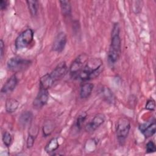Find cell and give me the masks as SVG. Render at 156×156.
Listing matches in <instances>:
<instances>
[{"label":"cell","mask_w":156,"mask_h":156,"mask_svg":"<svg viewBox=\"0 0 156 156\" xmlns=\"http://www.w3.org/2000/svg\"><path fill=\"white\" fill-rule=\"evenodd\" d=\"M103 62L99 58H90L86 62L77 79L87 81L96 78L102 71Z\"/></svg>","instance_id":"obj_1"},{"label":"cell","mask_w":156,"mask_h":156,"mask_svg":"<svg viewBox=\"0 0 156 156\" xmlns=\"http://www.w3.org/2000/svg\"><path fill=\"white\" fill-rule=\"evenodd\" d=\"M120 28L119 24H113L111 34V41L108 52L109 62L113 65L119 60L121 54V39L119 35Z\"/></svg>","instance_id":"obj_2"},{"label":"cell","mask_w":156,"mask_h":156,"mask_svg":"<svg viewBox=\"0 0 156 156\" xmlns=\"http://www.w3.org/2000/svg\"><path fill=\"white\" fill-rule=\"evenodd\" d=\"M130 120L126 117L120 118L116 124V134L118 141L121 145L124 144L130 130Z\"/></svg>","instance_id":"obj_3"},{"label":"cell","mask_w":156,"mask_h":156,"mask_svg":"<svg viewBox=\"0 0 156 156\" xmlns=\"http://www.w3.org/2000/svg\"><path fill=\"white\" fill-rule=\"evenodd\" d=\"M31 64V61L20 57H13L10 58L7 63V69L14 73L24 71L29 68Z\"/></svg>","instance_id":"obj_4"},{"label":"cell","mask_w":156,"mask_h":156,"mask_svg":"<svg viewBox=\"0 0 156 156\" xmlns=\"http://www.w3.org/2000/svg\"><path fill=\"white\" fill-rule=\"evenodd\" d=\"M34 32L31 29H27L21 32L16 37L15 46L17 50L27 48L33 41Z\"/></svg>","instance_id":"obj_5"},{"label":"cell","mask_w":156,"mask_h":156,"mask_svg":"<svg viewBox=\"0 0 156 156\" xmlns=\"http://www.w3.org/2000/svg\"><path fill=\"white\" fill-rule=\"evenodd\" d=\"M88 60V56L85 54H81L79 55L74 60L69 69V72L72 78H77L79 73L82 70Z\"/></svg>","instance_id":"obj_6"},{"label":"cell","mask_w":156,"mask_h":156,"mask_svg":"<svg viewBox=\"0 0 156 156\" xmlns=\"http://www.w3.org/2000/svg\"><path fill=\"white\" fill-rule=\"evenodd\" d=\"M139 130L143 134L145 138L152 136L156 131L155 119L154 118L143 123L139 126Z\"/></svg>","instance_id":"obj_7"},{"label":"cell","mask_w":156,"mask_h":156,"mask_svg":"<svg viewBox=\"0 0 156 156\" xmlns=\"http://www.w3.org/2000/svg\"><path fill=\"white\" fill-rule=\"evenodd\" d=\"M67 43V37L65 32H59L55 37L52 45V50L57 52H62Z\"/></svg>","instance_id":"obj_8"},{"label":"cell","mask_w":156,"mask_h":156,"mask_svg":"<svg viewBox=\"0 0 156 156\" xmlns=\"http://www.w3.org/2000/svg\"><path fill=\"white\" fill-rule=\"evenodd\" d=\"M49 100L48 90L40 88L37 95L33 102V106L35 108L39 109L44 106Z\"/></svg>","instance_id":"obj_9"},{"label":"cell","mask_w":156,"mask_h":156,"mask_svg":"<svg viewBox=\"0 0 156 156\" xmlns=\"http://www.w3.org/2000/svg\"><path fill=\"white\" fill-rule=\"evenodd\" d=\"M105 116L102 113L96 115L92 120L86 124L85 130L88 133H92L100 127L105 121Z\"/></svg>","instance_id":"obj_10"},{"label":"cell","mask_w":156,"mask_h":156,"mask_svg":"<svg viewBox=\"0 0 156 156\" xmlns=\"http://www.w3.org/2000/svg\"><path fill=\"white\" fill-rule=\"evenodd\" d=\"M68 72V67L65 62L58 63L55 68L49 73L55 82L62 79Z\"/></svg>","instance_id":"obj_11"},{"label":"cell","mask_w":156,"mask_h":156,"mask_svg":"<svg viewBox=\"0 0 156 156\" xmlns=\"http://www.w3.org/2000/svg\"><path fill=\"white\" fill-rule=\"evenodd\" d=\"M18 80L15 74L12 75L7 80V81L3 85L1 90V92L5 94L12 93L16 88L18 84Z\"/></svg>","instance_id":"obj_12"},{"label":"cell","mask_w":156,"mask_h":156,"mask_svg":"<svg viewBox=\"0 0 156 156\" xmlns=\"http://www.w3.org/2000/svg\"><path fill=\"white\" fill-rule=\"evenodd\" d=\"M55 82L51 77L49 73H47L40 79V88L48 90L51 88Z\"/></svg>","instance_id":"obj_13"},{"label":"cell","mask_w":156,"mask_h":156,"mask_svg":"<svg viewBox=\"0 0 156 156\" xmlns=\"http://www.w3.org/2000/svg\"><path fill=\"white\" fill-rule=\"evenodd\" d=\"M32 119V113L30 111H25L21 114L19 118V122L22 127H26L31 123Z\"/></svg>","instance_id":"obj_14"},{"label":"cell","mask_w":156,"mask_h":156,"mask_svg":"<svg viewBox=\"0 0 156 156\" xmlns=\"http://www.w3.org/2000/svg\"><path fill=\"white\" fill-rule=\"evenodd\" d=\"M94 88V85L91 83H85L83 84L80 90V97L82 99L88 98L91 94Z\"/></svg>","instance_id":"obj_15"},{"label":"cell","mask_w":156,"mask_h":156,"mask_svg":"<svg viewBox=\"0 0 156 156\" xmlns=\"http://www.w3.org/2000/svg\"><path fill=\"white\" fill-rule=\"evenodd\" d=\"M55 127V125L53 121L50 119L46 121L43 123V128H42L43 136L44 137H47L49 136L54 130Z\"/></svg>","instance_id":"obj_16"},{"label":"cell","mask_w":156,"mask_h":156,"mask_svg":"<svg viewBox=\"0 0 156 156\" xmlns=\"http://www.w3.org/2000/svg\"><path fill=\"white\" fill-rule=\"evenodd\" d=\"M19 102L14 98H9L5 102V110L9 113L15 112L18 108Z\"/></svg>","instance_id":"obj_17"},{"label":"cell","mask_w":156,"mask_h":156,"mask_svg":"<svg viewBox=\"0 0 156 156\" xmlns=\"http://www.w3.org/2000/svg\"><path fill=\"white\" fill-rule=\"evenodd\" d=\"M59 147V143L57 138L51 139L44 147V150L48 154H51Z\"/></svg>","instance_id":"obj_18"},{"label":"cell","mask_w":156,"mask_h":156,"mask_svg":"<svg viewBox=\"0 0 156 156\" xmlns=\"http://www.w3.org/2000/svg\"><path fill=\"white\" fill-rule=\"evenodd\" d=\"M60 8H61V12L62 15L64 16H69L71 15L72 12V8L71 2L69 1H59Z\"/></svg>","instance_id":"obj_19"},{"label":"cell","mask_w":156,"mask_h":156,"mask_svg":"<svg viewBox=\"0 0 156 156\" xmlns=\"http://www.w3.org/2000/svg\"><path fill=\"white\" fill-rule=\"evenodd\" d=\"M28 7L29 11L32 16H35L38 10V1L36 0H28L26 1Z\"/></svg>","instance_id":"obj_20"},{"label":"cell","mask_w":156,"mask_h":156,"mask_svg":"<svg viewBox=\"0 0 156 156\" xmlns=\"http://www.w3.org/2000/svg\"><path fill=\"white\" fill-rule=\"evenodd\" d=\"M102 94L104 98L108 103H114L115 98L112 91L108 87H104L102 88Z\"/></svg>","instance_id":"obj_21"},{"label":"cell","mask_w":156,"mask_h":156,"mask_svg":"<svg viewBox=\"0 0 156 156\" xmlns=\"http://www.w3.org/2000/svg\"><path fill=\"white\" fill-rule=\"evenodd\" d=\"M87 117V113L86 112H82L77 118L75 122V127L79 131L82 127V125L85 121Z\"/></svg>","instance_id":"obj_22"},{"label":"cell","mask_w":156,"mask_h":156,"mask_svg":"<svg viewBox=\"0 0 156 156\" xmlns=\"http://www.w3.org/2000/svg\"><path fill=\"white\" fill-rule=\"evenodd\" d=\"M2 140L3 141V143L6 147H9L12 142V136L10 132L5 131L2 134Z\"/></svg>","instance_id":"obj_23"},{"label":"cell","mask_w":156,"mask_h":156,"mask_svg":"<svg viewBox=\"0 0 156 156\" xmlns=\"http://www.w3.org/2000/svg\"><path fill=\"white\" fill-rule=\"evenodd\" d=\"M37 133L34 134V133H31L30 132L29 133V135L27 138V142H26L27 148H30L33 146L35 138L37 137Z\"/></svg>","instance_id":"obj_24"},{"label":"cell","mask_w":156,"mask_h":156,"mask_svg":"<svg viewBox=\"0 0 156 156\" xmlns=\"http://www.w3.org/2000/svg\"><path fill=\"white\" fill-rule=\"evenodd\" d=\"M146 152L148 154L153 153L156 151V147L155 143L152 141H149L146 145Z\"/></svg>","instance_id":"obj_25"},{"label":"cell","mask_w":156,"mask_h":156,"mask_svg":"<svg viewBox=\"0 0 156 156\" xmlns=\"http://www.w3.org/2000/svg\"><path fill=\"white\" fill-rule=\"evenodd\" d=\"M155 101L153 99H149L145 105V108L146 109L150 110V111H153L155 110Z\"/></svg>","instance_id":"obj_26"},{"label":"cell","mask_w":156,"mask_h":156,"mask_svg":"<svg viewBox=\"0 0 156 156\" xmlns=\"http://www.w3.org/2000/svg\"><path fill=\"white\" fill-rule=\"evenodd\" d=\"M7 6H8V2L7 1H4V0L0 1V8L1 10H5Z\"/></svg>","instance_id":"obj_27"},{"label":"cell","mask_w":156,"mask_h":156,"mask_svg":"<svg viewBox=\"0 0 156 156\" xmlns=\"http://www.w3.org/2000/svg\"><path fill=\"white\" fill-rule=\"evenodd\" d=\"M4 41L3 40L1 39L0 40V50H1V53H0V55H1V58H2V57H3V55H4Z\"/></svg>","instance_id":"obj_28"}]
</instances>
